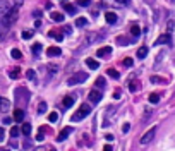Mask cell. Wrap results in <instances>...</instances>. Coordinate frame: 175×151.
<instances>
[{"mask_svg": "<svg viewBox=\"0 0 175 151\" xmlns=\"http://www.w3.org/2000/svg\"><path fill=\"white\" fill-rule=\"evenodd\" d=\"M47 151H57L55 148H50V150H47Z\"/></svg>", "mask_w": 175, "mask_h": 151, "instance_id": "db71d44e", "label": "cell"}, {"mask_svg": "<svg viewBox=\"0 0 175 151\" xmlns=\"http://www.w3.org/2000/svg\"><path fill=\"white\" fill-rule=\"evenodd\" d=\"M129 89H131V91H139V84H137V82H131V84H129Z\"/></svg>", "mask_w": 175, "mask_h": 151, "instance_id": "74e56055", "label": "cell"}, {"mask_svg": "<svg viewBox=\"0 0 175 151\" xmlns=\"http://www.w3.org/2000/svg\"><path fill=\"white\" fill-rule=\"evenodd\" d=\"M86 79H88V74H86V72H79V70H77L76 74L70 76L69 79H67V84H69V86H76V84L84 82Z\"/></svg>", "mask_w": 175, "mask_h": 151, "instance_id": "3957f363", "label": "cell"}, {"mask_svg": "<svg viewBox=\"0 0 175 151\" xmlns=\"http://www.w3.org/2000/svg\"><path fill=\"white\" fill-rule=\"evenodd\" d=\"M86 65H88L89 69H93V70H95V69H98V67H100V62H98V60H95V58H86Z\"/></svg>", "mask_w": 175, "mask_h": 151, "instance_id": "ac0fdd59", "label": "cell"}, {"mask_svg": "<svg viewBox=\"0 0 175 151\" xmlns=\"http://www.w3.org/2000/svg\"><path fill=\"white\" fill-rule=\"evenodd\" d=\"M70 132H72V127H65V129H62V130H60V134H58V137H57V141H58V143L65 141Z\"/></svg>", "mask_w": 175, "mask_h": 151, "instance_id": "7c38bea8", "label": "cell"}, {"mask_svg": "<svg viewBox=\"0 0 175 151\" xmlns=\"http://www.w3.org/2000/svg\"><path fill=\"white\" fill-rule=\"evenodd\" d=\"M57 69H58V65H48L50 74H55V72H57Z\"/></svg>", "mask_w": 175, "mask_h": 151, "instance_id": "b9f144b4", "label": "cell"}, {"mask_svg": "<svg viewBox=\"0 0 175 151\" xmlns=\"http://www.w3.org/2000/svg\"><path fill=\"white\" fill-rule=\"evenodd\" d=\"M131 34H132L134 38H137L141 34V27L137 26V24H132V26H131Z\"/></svg>", "mask_w": 175, "mask_h": 151, "instance_id": "44dd1931", "label": "cell"}, {"mask_svg": "<svg viewBox=\"0 0 175 151\" xmlns=\"http://www.w3.org/2000/svg\"><path fill=\"white\" fill-rule=\"evenodd\" d=\"M86 24H88V19H86V17H77L76 19V26L77 27H84Z\"/></svg>", "mask_w": 175, "mask_h": 151, "instance_id": "603a6c76", "label": "cell"}, {"mask_svg": "<svg viewBox=\"0 0 175 151\" xmlns=\"http://www.w3.org/2000/svg\"><path fill=\"white\" fill-rule=\"evenodd\" d=\"M45 112H47V103L41 101L40 105H38V113H45Z\"/></svg>", "mask_w": 175, "mask_h": 151, "instance_id": "1f68e13d", "label": "cell"}, {"mask_svg": "<svg viewBox=\"0 0 175 151\" xmlns=\"http://www.w3.org/2000/svg\"><path fill=\"white\" fill-rule=\"evenodd\" d=\"M48 36L53 38V40H57V41H64V34L60 33V31H57V29H52V31L48 33Z\"/></svg>", "mask_w": 175, "mask_h": 151, "instance_id": "2e32d148", "label": "cell"}, {"mask_svg": "<svg viewBox=\"0 0 175 151\" xmlns=\"http://www.w3.org/2000/svg\"><path fill=\"white\" fill-rule=\"evenodd\" d=\"M35 151H47L45 148H38V150H35Z\"/></svg>", "mask_w": 175, "mask_h": 151, "instance_id": "f5cc1de1", "label": "cell"}, {"mask_svg": "<svg viewBox=\"0 0 175 151\" xmlns=\"http://www.w3.org/2000/svg\"><path fill=\"white\" fill-rule=\"evenodd\" d=\"M151 117V110L148 108L146 112H144V115H143V122H146V118H149Z\"/></svg>", "mask_w": 175, "mask_h": 151, "instance_id": "ab89813d", "label": "cell"}, {"mask_svg": "<svg viewBox=\"0 0 175 151\" xmlns=\"http://www.w3.org/2000/svg\"><path fill=\"white\" fill-rule=\"evenodd\" d=\"M57 118H58V113H57V112H52V113L48 115V120H50V122H57Z\"/></svg>", "mask_w": 175, "mask_h": 151, "instance_id": "d590c367", "label": "cell"}, {"mask_svg": "<svg viewBox=\"0 0 175 151\" xmlns=\"http://www.w3.org/2000/svg\"><path fill=\"white\" fill-rule=\"evenodd\" d=\"M167 29H168V33H172V31L175 29V22H174L172 19H170V21L167 22Z\"/></svg>", "mask_w": 175, "mask_h": 151, "instance_id": "836d02e7", "label": "cell"}, {"mask_svg": "<svg viewBox=\"0 0 175 151\" xmlns=\"http://www.w3.org/2000/svg\"><path fill=\"white\" fill-rule=\"evenodd\" d=\"M88 98H89V101L91 103H100L101 101V91H98V89H91Z\"/></svg>", "mask_w": 175, "mask_h": 151, "instance_id": "ba28073f", "label": "cell"}, {"mask_svg": "<svg viewBox=\"0 0 175 151\" xmlns=\"http://www.w3.org/2000/svg\"><path fill=\"white\" fill-rule=\"evenodd\" d=\"M151 82H154V84H160V82H163V81H161L158 76H153V77H151Z\"/></svg>", "mask_w": 175, "mask_h": 151, "instance_id": "7bdbcfd3", "label": "cell"}, {"mask_svg": "<svg viewBox=\"0 0 175 151\" xmlns=\"http://www.w3.org/2000/svg\"><path fill=\"white\" fill-rule=\"evenodd\" d=\"M31 50H33V53H35V55H40V52L43 50V45H41V43H35Z\"/></svg>", "mask_w": 175, "mask_h": 151, "instance_id": "d4e9b609", "label": "cell"}, {"mask_svg": "<svg viewBox=\"0 0 175 151\" xmlns=\"http://www.w3.org/2000/svg\"><path fill=\"white\" fill-rule=\"evenodd\" d=\"M95 86H96L98 89H103V88H105V79H103V77H98L96 82H95Z\"/></svg>", "mask_w": 175, "mask_h": 151, "instance_id": "f1b7e54d", "label": "cell"}, {"mask_svg": "<svg viewBox=\"0 0 175 151\" xmlns=\"http://www.w3.org/2000/svg\"><path fill=\"white\" fill-rule=\"evenodd\" d=\"M2 40H4V34L0 33V41H2Z\"/></svg>", "mask_w": 175, "mask_h": 151, "instance_id": "11a10c76", "label": "cell"}, {"mask_svg": "<svg viewBox=\"0 0 175 151\" xmlns=\"http://www.w3.org/2000/svg\"><path fill=\"white\" fill-rule=\"evenodd\" d=\"M156 130H158L156 127H151V129H148V132H144V134H143V137H141L139 143L143 144V146L149 144V143H151V141L154 139V136H156Z\"/></svg>", "mask_w": 175, "mask_h": 151, "instance_id": "277c9868", "label": "cell"}, {"mask_svg": "<svg viewBox=\"0 0 175 151\" xmlns=\"http://www.w3.org/2000/svg\"><path fill=\"white\" fill-rule=\"evenodd\" d=\"M124 65H126V67H132V65H134V60L131 58V57H127V58H124Z\"/></svg>", "mask_w": 175, "mask_h": 151, "instance_id": "e575fe53", "label": "cell"}, {"mask_svg": "<svg viewBox=\"0 0 175 151\" xmlns=\"http://www.w3.org/2000/svg\"><path fill=\"white\" fill-rule=\"evenodd\" d=\"M50 17H52V21H55V22H62L64 19H65V16L60 12H52L50 14Z\"/></svg>", "mask_w": 175, "mask_h": 151, "instance_id": "d6986e66", "label": "cell"}, {"mask_svg": "<svg viewBox=\"0 0 175 151\" xmlns=\"http://www.w3.org/2000/svg\"><path fill=\"white\" fill-rule=\"evenodd\" d=\"M105 21L108 22V24H115V22H117V14L106 12V14H105Z\"/></svg>", "mask_w": 175, "mask_h": 151, "instance_id": "e0dca14e", "label": "cell"}, {"mask_svg": "<svg viewBox=\"0 0 175 151\" xmlns=\"http://www.w3.org/2000/svg\"><path fill=\"white\" fill-rule=\"evenodd\" d=\"M22 5V0H16V7H21Z\"/></svg>", "mask_w": 175, "mask_h": 151, "instance_id": "816d5d0a", "label": "cell"}, {"mask_svg": "<svg viewBox=\"0 0 175 151\" xmlns=\"http://www.w3.org/2000/svg\"><path fill=\"white\" fill-rule=\"evenodd\" d=\"M108 76H110L112 79H119V77H120L119 70H115V69H108Z\"/></svg>", "mask_w": 175, "mask_h": 151, "instance_id": "83f0119b", "label": "cell"}, {"mask_svg": "<svg viewBox=\"0 0 175 151\" xmlns=\"http://www.w3.org/2000/svg\"><path fill=\"white\" fill-rule=\"evenodd\" d=\"M14 120L16 122H22V120H24V110L19 108V107L14 110Z\"/></svg>", "mask_w": 175, "mask_h": 151, "instance_id": "5bb4252c", "label": "cell"}, {"mask_svg": "<svg viewBox=\"0 0 175 151\" xmlns=\"http://www.w3.org/2000/svg\"><path fill=\"white\" fill-rule=\"evenodd\" d=\"M96 55H98L100 58H106V57H110V55H112V47H101V48H98Z\"/></svg>", "mask_w": 175, "mask_h": 151, "instance_id": "9c48e42d", "label": "cell"}, {"mask_svg": "<svg viewBox=\"0 0 175 151\" xmlns=\"http://www.w3.org/2000/svg\"><path fill=\"white\" fill-rule=\"evenodd\" d=\"M117 41H119V45H124V47H126V45H129V41H127L124 36H119V38H117Z\"/></svg>", "mask_w": 175, "mask_h": 151, "instance_id": "f35d334b", "label": "cell"}, {"mask_svg": "<svg viewBox=\"0 0 175 151\" xmlns=\"http://www.w3.org/2000/svg\"><path fill=\"white\" fill-rule=\"evenodd\" d=\"M9 110H10V101H9L7 98H4V96H0V112H4V113H7Z\"/></svg>", "mask_w": 175, "mask_h": 151, "instance_id": "8fae6325", "label": "cell"}, {"mask_svg": "<svg viewBox=\"0 0 175 151\" xmlns=\"http://www.w3.org/2000/svg\"><path fill=\"white\" fill-rule=\"evenodd\" d=\"M33 34H35V31H22V38H24V40H31Z\"/></svg>", "mask_w": 175, "mask_h": 151, "instance_id": "4dcf8cb0", "label": "cell"}, {"mask_svg": "<svg viewBox=\"0 0 175 151\" xmlns=\"http://www.w3.org/2000/svg\"><path fill=\"white\" fill-rule=\"evenodd\" d=\"M19 132H21V130H19V127H16V125H14V127L10 129V136H12V137H17V136H19Z\"/></svg>", "mask_w": 175, "mask_h": 151, "instance_id": "8d00e7d4", "label": "cell"}, {"mask_svg": "<svg viewBox=\"0 0 175 151\" xmlns=\"http://www.w3.org/2000/svg\"><path fill=\"white\" fill-rule=\"evenodd\" d=\"M146 55H148V47H141L139 50H137V57H139V58H144Z\"/></svg>", "mask_w": 175, "mask_h": 151, "instance_id": "484cf974", "label": "cell"}, {"mask_svg": "<svg viewBox=\"0 0 175 151\" xmlns=\"http://www.w3.org/2000/svg\"><path fill=\"white\" fill-rule=\"evenodd\" d=\"M129 129H131V125H129V124H124V127H122V130H124V132H129Z\"/></svg>", "mask_w": 175, "mask_h": 151, "instance_id": "7dc6e473", "label": "cell"}, {"mask_svg": "<svg viewBox=\"0 0 175 151\" xmlns=\"http://www.w3.org/2000/svg\"><path fill=\"white\" fill-rule=\"evenodd\" d=\"M62 7H64V10H65V12L72 14V16H74V14L77 12L76 5H72V4H69V2H64V4H62Z\"/></svg>", "mask_w": 175, "mask_h": 151, "instance_id": "9a60e30c", "label": "cell"}, {"mask_svg": "<svg viewBox=\"0 0 175 151\" xmlns=\"http://www.w3.org/2000/svg\"><path fill=\"white\" fill-rule=\"evenodd\" d=\"M9 76H10L12 79H17V77L21 76V70H19V67H14L12 70H9Z\"/></svg>", "mask_w": 175, "mask_h": 151, "instance_id": "7402d4cb", "label": "cell"}, {"mask_svg": "<svg viewBox=\"0 0 175 151\" xmlns=\"http://www.w3.org/2000/svg\"><path fill=\"white\" fill-rule=\"evenodd\" d=\"M16 101H17V105H19V108L26 107L28 101H29L28 89H24V88H17V89H16Z\"/></svg>", "mask_w": 175, "mask_h": 151, "instance_id": "6da1fadb", "label": "cell"}, {"mask_svg": "<svg viewBox=\"0 0 175 151\" xmlns=\"http://www.w3.org/2000/svg\"><path fill=\"white\" fill-rule=\"evenodd\" d=\"M65 33H67V34H70V33H72V29H70V26H65Z\"/></svg>", "mask_w": 175, "mask_h": 151, "instance_id": "f907efd6", "label": "cell"}, {"mask_svg": "<svg viewBox=\"0 0 175 151\" xmlns=\"http://www.w3.org/2000/svg\"><path fill=\"white\" fill-rule=\"evenodd\" d=\"M172 43V36H170V33H165V34H160L158 36V40L154 41V45L158 47V45H170Z\"/></svg>", "mask_w": 175, "mask_h": 151, "instance_id": "8992f818", "label": "cell"}, {"mask_svg": "<svg viewBox=\"0 0 175 151\" xmlns=\"http://www.w3.org/2000/svg\"><path fill=\"white\" fill-rule=\"evenodd\" d=\"M21 132L24 134V136H29V134H31V124H22Z\"/></svg>", "mask_w": 175, "mask_h": 151, "instance_id": "cb8c5ba5", "label": "cell"}, {"mask_svg": "<svg viewBox=\"0 0 175 151\" xmlns=\"http://www.w3.org/2000/svg\"><path fill=\"white\" fill-rule=\"evenodd\" d=\"M5 139V130H4V127H0V143Z\"/></svg>", "mask_w": 175, "mask_h": 151, "instance_id": "ee69618b", "label": "cell"}, {"mask_svg": "<svg viewBox=\"0 0 175 151\" xmlns=\"http://www.w3.org/2000/svg\"><path fill=\"white\" fill-rule=\"evenodd\" d=\"M158 101H160V95H158V93H153V95L149 96V103H153V105H156Z\"/></svg>", "mask_w": 175, "mask_h": 151, "instance_id": "f546056e", "label": "cell"}, {"mask_svg": "<svg viewBox=\"0 0 175 151\" xmlns=\"http://www.w3.org/2000/svg\"><path fill=\"white\" fill-rule=\"evenodd\" d=\"M113 139H115V137H113L112 134H106V141H108V143H112Z\"/></svg>", "mask_w": 175, "mask_h": 151, "instance_id": "c3c4849f", "label": "cell"}, {"mask_svg": "<svg viewBox=\"0 0 175 151\" xmlns=\"http://www.w3.org/2000/svg\"><path fill=\"white\" fill-rule=\"evenodd\" d=\"M117 113V108L115 107H110V108L106 110V113H105V124H103V127H108V125H112V118L113 115Z\"/></svg>", "mask_w": 175, "mask_h": 151, "instance_id": "5b68a950", "label": "cell"}, {"mask_svg": "<svg viewBox=\"0 0 175 151\" xmlns=\"http://www.w3.org/2000/svg\"><path fill=\"white\" fill-rule=\"evenodd\" d=\"M103 4L110 7H126L129 5V0H103Z\"/></svg>", "mask_w": 175, "mask_h": 151, "instance_id": "52a82bcc", "label": "cell"}, {"mask_svg": "<svg viewBox=\"0 0 175 151\" xmlns=\"http://www.w3.org/2000/svg\"><path fill=\"white\" fill-rule=\"evenodd\" d=\"M10 55H12V58H16V60H19L22 57L21 50H17V48H12V52H10Z\"/></svg>", "mask_w": 175, "mask_h": 151, "instance_id": "4316f807", "label": "cell"}, {"mask_svg": "<svg viewBox=\"0 0 175 151\" xmlns=\"http://www.w3.org/2000/svg\"><path fill=\"white\" fill-rule=\"evenodd\" d=\"M91 113V107L88 105V103H84V105H81V108L77 110L76 113L72 115V122H77V120H83L84 117H88Z\"/></svg>", "mask_w": 175, "mask_h": 151, "instance_id": "7a4b0ae2", "label": "cell"}, {"mask_svg": "<svg viewBox=\"0 0 175 151\" xmlns=\"http://www.w3.org/2000/svg\"><path fill=\"white\" fill-rule=\"evenodd\" d=\"M26 76H28V79H31V81H35L36 79V72L33 70V69H29L28 72H26Z\"/></svg>", "mask_w": 175, "mask_h": 151, "instance_id": "d6a6232c", "label": "cell"}, {"mask_svg": "<svg viewBox=\"0 0 175 151\" xmlns=\"http://www.w3.org/2000/svg\"><path fill=\"white\" fill-rule=\"evenodd\" d=\"M120 96H122V93H120L119 89H117V91H115V93H113V98H117V100H119Z\"/></svg>", "mask_w": 175, "mask_h": 151, "instance_id": "bcb514c9", "label": "cell"}, {"mask_svg": "<svg viewBox=\"0 0 175 151\" xmlns=\"http://www.w3.org/2000/svg\"><path fill=\"white\" fill-rule=\"evenodd\" d=\"M0 151H9V150H0Z\"/></svg>", "mask_w": 175, "mask_h": 151, "instance_id": "9f6ffc18", "label": "cell"}, {"mask_svg": "<svg viewBox=\"0 0 175 151\" xmlns=\"http://www.w3.org/2000/svg\"><path fill=\"white\" fill-rule=\"evenodd\" d=\"M77 4H79L81 7H88L89 5V0H77Z\"/></svg>", "mask_w": 175, "mask_h": 151, "instance_id": "60d3db41", "label": "cell"}, {"mask_svg": "<svg viewBox=\"0 0 175 151\" xmlns=\"http://www.w3.org/2000/svg\"><path fill=\"white\" fill-rule=\"evenodd\" d=\"M103 151H113V148L108 144V146H105V148H103Z\"/></svg>", "mask_w": 175, "mask_h": 151, "instance_id": "681fc988", "label": "cell"}, {"mask_svg": "<svg viewBox=\"0 0 175 151\" xmlns=\"http://www.w3.org/2000/svg\"><path fill=\"white\" fill-rule=\"evenodd\" d=\"M43 139H45V136H43V130H41V132L36 136V141H43Z\"/></svg>", "mask_w": 175, "mask_h": 151, "instance_id": "f6af8a7d", "label": "cell"}, {"mask_svg": "<svg viewBox=\"0 0 175 151\" xmlns=\"http://www.w3.org/2000/svg\"><path fill=\"white\" fill-rule=\"evenodd\" d=\"M10 9H12V7H10V4H9L7 0H0V19H2Z\"/></svg>", "mask_w": 175, "mask_h": 151, "instance_id": "30bf717a", "label": "cell"}, {"mask_svg": "<svg viewBox=\"0 0 175 151\" xmlns=\"http://www.w3.org/2000/svg\"><path fill=\"white\" fill-rule=\"evenodd\" d=\"M62 105H64V108H70V107L74 105V96H65Z\"/></svg>", "mask_w": 175, "mask_h": 151, "instance_id": "ffe728a7", "label": "cell"}, {"mask_svg": "<svg viewBox=\"0 0 175 151\" xmlns=\"http://www.w3.org/2000/svg\"><path fill=\"white\" fill-rule=\"evenodd\" d=\"M172 2H175V0H172Z\"/></svg>", "mask_w": 175, "mask_h": 151, "instance_id": "6f0895ef", "label": "cell"}, {"mask_svg": "<svg viewBox=\"0 0 175 151\" xmlns=\"http://www.w3.org/2000/svg\"><path fill=\"white\" fill-rule=\"evenodd\" d=\"M47 55L48 57H58V55H62V50L58 47H50L47 48Z\"/></svg>", "mask_w": 175, "mask_h": 151, "instance_id": "4fadbf2b", "label": "cell"}]
</instances>
